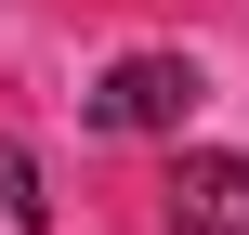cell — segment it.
<instances>
[{"instance_id": "2", "label": "cell", "mask_w": 249, "mask_h": 235, "mask_svg": "<svg viewBox=\"0 0 249 235\" xmlns=\"http://www.w3.org/2000/svg\"><path fill=\"white\" fill-rule=\"evenodd\" d=\"M171 235H249V157H184L171 170Z\"/></svg>"}, {"instance_id": "3", "label": "cell", "mask_w": 249, "mask_h": 235, "mask_svg": "<svg viewBox=\"0 0 249 235\" xmlns=\"http://www.w3.org/2000/svg\"><path fill=\"white\" fill-rule=\"evenodd\" d=\"M0 235H53V196H39V157L0 131Z\"/></svg>"}, {"instance_id": "1", "label": "cell", "mask_w": 249, "mask_h": 235, "mask_svg": "<svg viewBox=\"0 0 249 235\" xmlns=\"http://www.w3.org/2000/svg\"><path fill=\"white\" fill-rule=\"evenodd\" d=\"M184 118H197V65L184 52H131L92 92V131H184Z\"/></svg>"}]
</instances>
